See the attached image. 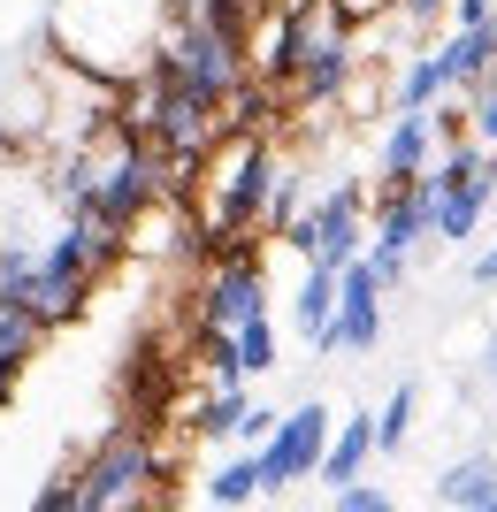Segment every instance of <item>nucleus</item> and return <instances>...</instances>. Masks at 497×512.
Listing matches in <instances>:
<instances>
[{"instance_id":"nucleus-1","label":"nucleus","mask_w":497,"mask_h":512,"mask_svg":"<svg viewBox=\"0 0 497 512\" xmlns=\"http://www.w3.org/2000/svg\"><path fill=\"white\" fill-rule=\"evenodd\" d=\"M176 23V0H54V46L92 85H146Z\"/></svg>"},{"instance_id":"nucleus-2","label":"nucleus","mask_w":497,"mask_h":512,"mask_svg":"<svg viewBox=\"0 0 497 512\" xmlns=\"http://www.w3.org/2000/svg\"><path fill=\"white\" fill-rule=\"evenodd\" d=\"M276 176H283V161L260 146L253 130H238L230 153L215 161V207H207V253H215V260L222 253H245L238 237L268 222V192H276Z\"/></svg>"},{"instance_id":"nucleus-3","label":"nucleus","mask_w":497,"mask_h":512,"mask_svg":"<svg viewBox=\"0 0 497 512\" xmlns=\"http://www.w3.org/2000/svg\"><path fill=\"white\" fill-rule=\"evenodd\" d=\"M283 245H299L306 268H329V276H345L352 260L368 253V192L360 184H329L314 207L283 230Z\"/></svg>"},{"instance_id":"nucleus-4","label":"nucleus","mask_w":497,"mask_h":512,"mask_svg":"<svg viewBox=\"0 0 497 512\" xmlns=\"http://www.w3.org/2000/svg\"><path fill=\"white\" fill-rule=\"evenodd\" d=\"M161 482V451L146 436H108L77 467V490H85V512H138Z\"/></svg>"},{"instance_id":"nucleus-5","label":"nucleus","mask_w":497,"mask_h":512,"mask_svg":"<svg viewBox=\"0 0 497 512\" xmlns=\"http://www.w3.org/2000/svg\"><path fill=\"white\" fill-rule=\"evenodd\" d=\"M329 406L322 398H306V406H291L276 421V436L253 451L260 459V497H283L291 482H306V474H322V451H329Z\"/></svg>"},{"instance_id":"nucleus-6","label":"nucleus","mask_w":497,"mask_h":512,"mask_svg":"<svg viewBox=\"0 0 497 512\" xmlns=\"http://www.w3.org/2000/svg\"><path fill=\"white\" fill-rule=\"evenodd\" d=\"M245 321H268V276H260L253 253H222L199 283V329H245Z\"/></svg>"},{"instance_id":"nucleus-7","label":"nucleus","mask_w":497,"mask_h":512,"mask_svg":"<svg viewBox=\"0 0 497 512\" xmlns=\"http://www.w3.org/2000/svg\"><path fill=\"white\" fill-rule=\"evenodd\" d=\"M375 344H383V283L368 276V260H352L337 276V321L322 352H375Z\"/></svg>"},{"instance_id":"nucleus-8","label":"nucleus","mask_w":497,"mask_h":512,"mask_svg":"<svg viewBox=\"0 0 497 512\" xmlns=\"http://www.w3.org/2000/svg\"><path fill=\"white\" fill-rule=\"evenodd\" d=\"M352 77V39H345V16L337 8H322L314 16V46H306L299 77H291V92H299V107H329L337 92H345Z\"/></svg>"},{"instance_id":"nucleus-9","label":"nucleus","mask_w":497,"mask_h":512,"mask_svg":"<svg viewBox=\"0 0 497 512\" xmlns=\"http://www.w3.org/2000/svg\"><path fill=\"white\" fill-rule=\"evenodd\" d=\"M429 169H436V115H390L383 153H375L383 192H406V184H421Z\"/></svg>"},{"instance_id":"nucleus-10","label":"nucleus","mask_w":497,"mask_h":512,"mask_svg":"<svg viewBox=\"0 0 497 512\" xmlns=\"http://www.w3.org/2000/svg\"><path fill=\"white\" fill-rule=\"evenodd\" d=\"M375 459H383V451H375V413H352V421H337V428H329V451H322V482H329V497L352 490V482H368Z\"/></svg>"},{"instance_id":"nucleus-11","label":"nucleus","mask_w":497,"mask_h":512,"mask_svg":"<svg viewBox=\"0 0 497 512\" xmlns=\"http://www.w3.org/2000/svg\"><path fill=\"white\" fill-rule=\"evenodd\" d=\"M368 230H375V245H398V253H413L421 237H436V230H429V192H421V184H406V192H383V199H375V214H368Z\"/></svg>"},{"instance_id":"nucleus-12","label":"nucleus","mask_w":497,"mask_h":512,"mask_svg":"<svg viewBox=\"0 0 497 512\" xmlns=\"http://www.w3.org/2000/svg\"><path fill=\"white\" fill-rule=\"evenodd\" d=\"M436 62H444V85H452V92H482V77L497 69V23L452 31V39L436 46Z\"/></svg>"},{"instance_id":"nucleus-13","label":"nucleus","mask_w":497,"mask_h":512,"mask_svg":"<svg viewBox=\"0 0 497 512\" xmlns=\"http://www.w3.org/2000/svg\"><path fill=\"white\" fill-rule=\"evenodd\" d=\"M490 199H497V184L482 176V184H467V192H444V199H429V230L444 237V245H467V237L490 222Z\"/></svg>"},{"instance_id":"nucleus-14","label":"nucleus","mask_w":497,"mask_h":512,"mask_svg":"<svg viewBox=\"0 0 497 512\" xmlns=\"http://www.w3.org/2000/svg\"><path fill=\"white\" fill-rule=\"evenodd\" d=\"M291 321H299L306 344H329V321H337V276L329 268H306L299 291H291Z\"/></svg>"},{"instance_id":"nucleus-15","label":"nucleus","mask_w":497,"mask_h":512,"mask_svg":"<svg viewBox=\"0 0 497 512\" xmlns=\"http://www.w3.org/2000/svg\"><path fill=\"white\" fill-rule=\"evenodd\" d=\"M490 490H497V459L490 451H467V459H452V467L436 474V497H444L452 512H475Z\"/></svg>"},{"instance_id":"nucleus-16","label":"nucleus","mask_w":497,"mask_h":512,"mask_svg":"<svg viewBox=\"0 0 497 512\" xmlns=\"http://www.w3.org/2000/svg\"><path fill=\"white\" fill-rule=\"evenodd\" d=\"M444 62H436V46L429 54H413V69L398 77V92H390V115H436V100H444Z\"/></svg>"},{"instance_id":"nucleus-17","label":"nucleus","mask_w":497,"mask_h":512,"mask_svg":"<svg viewBox=\"0 0 497 512\" xmlns=\"http://www.w3.org/2000/svg\"><path fill=\"white\" fill-rule=\"evenodd\" d=\"M260 497V459L253 451H238V459H222L215 474H207V505L215 512H245Z\"/></svg>"},{"instance_id":"nucleus-18","label":"nucleus","mask_w":497,"mask_h":512,"mask_svg":"<svg viewBox=\"0 0 497 512\" xmlns=\"http://www.w3.org/2000/svg\"><path fill=\"white\" fill-rule=\"evenodd\" d=\"M245 413H253L245 383H230V390H207V398H199V436H207V444H222V436H238V428H245Z\"/></svg>"},{"instance_id":"nucleus-19","label":"nucleus","mask_w":497,"mask_h":512,"mask_svg":"<svg viewBox=\"0 0 497 512\" xmlns=\"http://www.w3.org/2000/svg\"><path fill=\"white\" fill-rule=\"evenodd\" d=\"M413 406H421V383H398L375 406V451H406V436H413Z\"/></svg>"},{"instance_id":"nucleus-20","label":"nucleus","mask_w":497,"mask_h":512,"mask_svg":"<svg viewBox=\"0 0 497 512\" xmlns=\"http://www.w3.org/2000/svg\"><path fill=\"white\" fill-rule=\"evenodd\" d=\"M230 352H238V375H268V367L283 360L276 321H245V329H230Z\"/></svg>"},{"instance_id":"nucleus-21","label":"nucleus","mask_w":497,"mask_h":512,"mask_svg":"<svg viewBox=\"0 0 497 512\" xmlns=\"http://www.w3.org/2000/svg\"><path fill=\"white\" fill-rule=\"evenodd\" d=\"M39 337H46V329L23 314V306H0V367H16V375H23V360L39 352Z\"/></svg>"},{"instance_id":"nucleus-22","label":"nucleus","mask_w":497,"mask_h":512,"mask_svg":"<svg viewBox=\"0 0 497 512\" xmlns=\"http://www.w3.org/2000/svg\"><path fill=\"white\" fill-rule=\"evenodd\" d=\"M360 260H368V276L383 283V291H398V283H406V268H413V253H398V245H375V237H368V253H360Z\"/></svg>"},{"instance_id":"nucleus-23","label":"nucleus","mask_w":497,"mask_h":512,"mask_svg":"<svg viewBox=\"0 0 497 512\" xmlns=\"http://www.w3.org/2000/svg\"><path fill=\"white\" fill-rule=\"evenodd\" d=\"M329 512H398V497L375 490V482H352V490H337V505Z\"/></svg>"},{"instance_id":"nucleus-24","label":"nucleus","mask_w":497,"mask_h":512,"mask_svg":"<svg viewBox=\"0 0 497 512\" xmlns=\"http://www.w3.org/2000/svg\"><path fill=\"white\" fill-rule=\"evenodd\" d=\"M31 512H85V490H77V474H54V482L39 490V505H31Z\"/></svg>"},{"instance_id":"nucleus-25","label":"nucleus","mask_w":497,"mask_h":512,"mask_svg":"<svg viewBox=\"0 0 497 512\" xmlns=\"http://www.w3.org/2000/svg\"><path fill=\"white\" fill-rule=\"evenodd\" d=\"M467 123L482 146H497V92H467Z\"/></svg>"},{"instance_id":"nucleus-26","label":"nucleus","mask_w":497,"mask_h":512,"mask_svg":"<svg viewBox=\"0 0 497 512\" xmlns=\"http://www.w3.org/2000/svg\"><path fill=\"white\" fill-rule=\"evenodd\" d=\"M276 421H283L276 406H253V413H245V428H238V436H245V444L260 451V444H268V436H276Z\"/></svg>"},{"instance_id":"nucleus-27","label":"nucleus","mask_w":497,"mask_h":512,"mask_svg":"<svg viewBox=\"0 0 497 512\" xmlns=\"http://www.w3.org/2000/svg\"><path fill=\"white\" fill-rule=\"evenodd\" d=\"M452 23L475 31V23H497V0H452Z\"/></svg>"},{"instance_id":"nucleus-28","label":"nucleus","mask_w":497,"mask_h":512,"mask_svg":"<svg viewBox=\"0 0 497 512\" xmlns=\"http://www.w3.org/2000/svg\"><path fill=\"white\" fill-rule=\"evenodd\" d=\"M467 283H475V291H497V245H482V253H475V268H467Z\"/></svg>"},{"instance_id":"nucleus-29","label":"nucleus","mask_w":497,"mask_h":512,"mask_svg":"<svg viewBox=\"0 0 497 512\" xmlns=\"http://www.w3.org/2000/svg\"><path fill=\"white\" fill-rule=\"evenodd\" d=\"M398 8H406L413 23H436V16H444V8H452V0H398Z\"/></svg>"},{"instance_id":"nucleus-30","label":"nucleus","mask_w":497,"mask_h":512,"mask_svg":"<svg viewBox=\"0 0 497 512\" xmlns=\"http://www.w3.org/2000/svg\"><path fill=\"white\" fill-rule=\"evenodd\" d=\"M16 383H23L16 367H0V406H16Z\"/></svg>"},{"instance_id":"nucleus-31","label":"nucleus","mask_w":497,"mask_h":512,"mask_svg":"<svg viewBox=\"0 0 497 512\" xmlns=\"http://www.w3.org/2000/svg\"><path fill=\"white\" fill-rule=\"evenodd\" d=\"M482 375H490V383H497V337L482 344Z\"/></svg>"},{"instance_id":"nucleus-32","label":"nucleus","mask_w":497,"mask_h":512,"mask_svg":"<svg viewBox=\"0 0 497 512\" xmlns=\"http://www.w3.org/2000/svg\"><path fill=\"white\" fill-rule=\"evenodd\" d=\"M475 512H497V490H490V497H482V505H475Z\"/></svg>"},{"instance_id":"nucleus-33","label":"nucleus","mask_w":497,"mask_h":512,"mask_svg":"<svg viewBox=\"0 0 497 512\" xmlns=\"http://www.w3.org/2000/svg\"><path fill=\"white\" fill-rule=\"evenodd\" d=\"M490 184H497V146H490Z\"/></svg>"},{"instance_id":"nucleus-34","label":"nucleus","mask_w":497,"mask_h":512,"mask_svg":"<svg viewBox=\"0 0 497 512\" xmlns=\"http://www.w3.org/2000/svg\"><path fill=\"white\" fill-rule=\"evenodd\" d=\"M207 512H215V505H207Z\"/></svg>"}]
</instances>
